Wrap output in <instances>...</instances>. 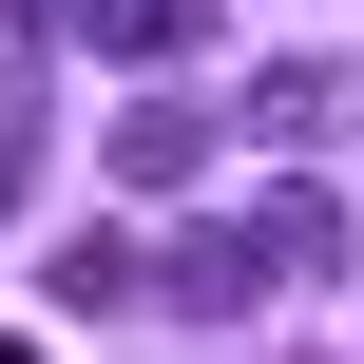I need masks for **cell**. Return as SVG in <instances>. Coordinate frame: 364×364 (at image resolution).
Wrapping results in <instances>:
<instances>
[{"label":"cell","mask_w":364,"mask_h":364,"mask_svg":"<svg viewBox=\"0 0 364 364\" xmlns=\"http://www.w3.org/2000/svg\"><path fill=\"white\" fill-rule=\"evenodd\" d=\"M134 307L230 326V307H269V269H250V230H173V250H134Z\"/></svg>","instance_id":"1"},{"label":"cell","mask_w":364,"mask_h":364,"mask_svg":"<svg viewBox=\"0 0 364 364\" xmlns=\"http://www.w3.org/2000/svg\"><path fill=\"white\" fill-rule=\"evenodd\" d=\"M250 134H269V154H326V134H346V77H326V58H269V77H250Z\"/></svg>","instance_id":"2"},{"label":"cell","mask_w":364,"mask_h":364,"mask_svg":"<svg viewBox=\"0 0 364 364\" xmlns=\"http://www.w3.org/2000/svg\"><path fill=\"white\" fill-rule=\"evenodd\" d=\"M250 269H269V288H326V269H346V211H326V192H269V211H250Z\"/></svg>","instance_id":"3"},{"label":"cell","mask_w":364,"mask_h":364,"mask_svg":"<svg viewBox=\"0 0 364 364\" xmlns=\"http://www.w3.org/2000/svg\"><path fill=\"white\" fill-rule=\"evenodd\" d=\"M192 154H211V96H134V115H115V173H134V192H173Z\"/></svg>","instance_id":"4"},{"label":"cell","mask_w":364,"mask_h":364,"mask_svg":"<svg viewBox=\"0 0 364 364\" xmlns=\"http://www.w3.org/2000/svg\"><path fill=\"white\" fill-rule=\"evenodd\" d=\"M38 19H77V38H115V58H192V38H211V0H38Z\"/></svg>","instance_id":"5"},{"label":"cell","mask_w":364,"mask_h":364,"mask_svg":"<svg viewBox=\"0 0 364 364\" xmlns=\"http://www.w3.org/2000/svg\"><path fill=\"white\" fill-rule=\"evenodd\" d=\"M0 211H19V154H0Z\"/></svg>","instance_id":"6"},{"label":"cell","mask_w":364,"mask_h":364,"mask_svg":"<svg viewBox=\"0 0 364 364\" xmlns=\"http://www.w3.org/2000/svg\"><path fill=\"white\" fill-rule=\"evenodd\" d=\"M0 364H38V346H19V326H0Z\"/></svg>","instance_id":"7"}]
</instances>
